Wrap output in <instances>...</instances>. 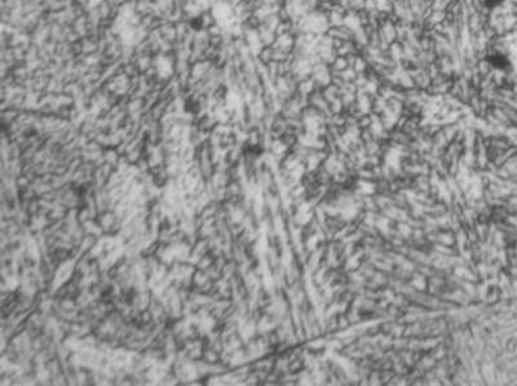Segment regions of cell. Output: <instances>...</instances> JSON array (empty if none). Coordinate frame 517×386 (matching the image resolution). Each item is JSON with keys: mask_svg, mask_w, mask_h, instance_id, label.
<instances>
[{"mask_svg": "<svg viewBox=\"0 0 517 386\" xmlns=\"http://www.w3.org/2000/svg\"><path fill=\"white\" fill-rule=\"evenodd\" d=\"M485 7L487 9H495L504 3V0H484Z\"/></svg>", "mask_w": 517, "mask_h": 386, "instance_id": "7a4b0ae2", "label": "cell"}, {"mask_svg": "<svg viewBox=\"0 0 517 386\" xmlns=\"http://www.w3.org/2000/svg\"><path fill=\"white\" fill-rule=\"evenodd\" d=\"M486 62L494 69L501 70V71H507L511 67V61L503 53H491L486 57Z\"/></svg>", "mask_w": 517, "mask_h": 386, "instance_id": "6da1fadb", "label": "cell"}]
</instances>
